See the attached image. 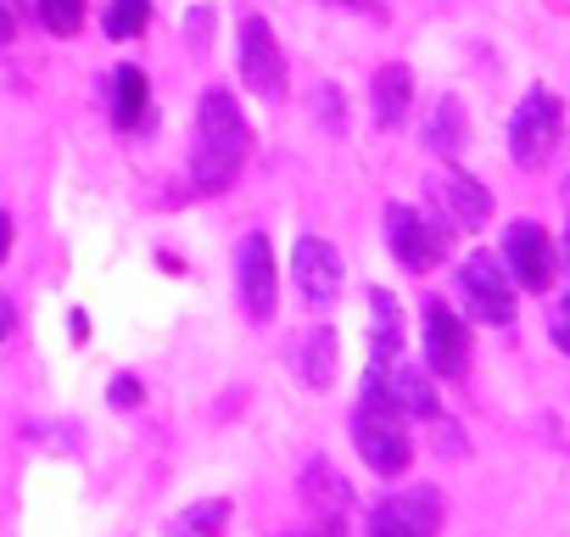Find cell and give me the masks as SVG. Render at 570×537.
Here are the masks:
<instances>
[{"mask_svg":"<svg viewBox=\"0 0 570 537\" xmlns=\"http://www.w3.org/2000/svg\"><path fill=\"white\" fill-rule=\"evenodd\" d=\"M252 152V124L246 113L235 107L229 90H207L202 107H196V146H190V179L202 196L213 191H229L240 163Z\"/></svg>","mask_w":570,"mask_h":537,"instance_id":"cell-1","label":"cell"},{"mask_svg":"<svg viewBox=\"0 0 570 537\" xmlns=\"http://www.w3.org/2000/svg\"><path fill=\"white\" fill-rule=\"evenodd\" d=\"M353 448L364 453V465L375 476H403L414 465V442L403 431V414L386 403H358L353 409Z\"/></svg>","mask_w":570,"mask_h":537,"instance_id":"cell-2","label":"cell"},{"mask_svg":"<svg viewBox=\"0 0 570 537\" xmlns=\"http://www.w3.org/2000/svg\"><path fill=\"white\" fill-rule=\"evenodd\" d=\"M559 129H564V107H559V96L531 90V96L514 107V118H509V152H514V163H520V168L548 163L553 146H559Z\"/></svg>","mask_w":570,"mask_h":537,"instance_id":"cell-3","label":"cell"},{"mask_svg":"<svg viewBox=\"0 0 570 537\" xmlns=\"http://www.w3.org/2000/svg\"><path fill=\"white\" fill-rule=\"evenodd\" d=\"M459 292H464V309H470L481 325H509V320H514V281H509V268H503L492 252H470V257H464Z\"/></svg>","mask_w":570,"mask_h":537,"instance_id":"cell-4","label":"cell"},{"mask_svg":"<svg viewBox=\"0 0 570 537\" xmlns=\"http://www.w3.org/2000/svg\"><path fill=\"white\" fill-rule=\"evenodd\" d=\"M498 263L509 268V281L525 286V292H548L553 275H559V268H553V241H548V230L531 224V218H514V224H509Z\"/></svg>","mask_w":570,"mask_h":537,"instance_id":"cell-5","label":"cell"},{"mask_svg":"<svg viewBox=\"0 0 570 537\" xmlns=\"http://www.w3.org/2000/svg\"><path fill=\"white\" fill-rule=\"evenodd\" d=\"M386 246H392V257L403 263V268H414V275H425V268H436L442 263V252H448V230L442 224H431L425 213H414V207H386Z\"/></svg>","mask_w":570,"mask_h":537,"instance_id":"cell-6","label":"cell"},{"mask_svg":"<svg viewBox=\"0 0 570 537\" xmlns=\"http://www.w3.org/2000/svg\"><path fill=\"white\" fill-rule=\"evenodd\" d=\"M436 531H442L436 487H403L370 515V537H436Z\"/></svg>","mask_w":570,"mask_h":537,"instance_id":"cell-7","label":"cell"},{"mask_svg":"<svg viewBox=\"0 0 570 537\" xmlns=\"http://www.w3.org/2000/svg\"><path fill=\"white\" fill-rule=\"evenodd\" d=\"M240 79L263 101H279L285 96V79H292V74H285V51H279V40H274V29L263 18H246L240 23Z\"/></svg>","mask_w":570,"mask_h":537,"instance_id":"cell-8","label":"cell"},{"mask_svg":"<svg viewBox=\"0 0 570 537\" xmlns=\"http://www.w3.org/2000/svg\"><path fill=\"white\" fill-rule=\"evenodd\" d=\"M292 268H297V286H303V297H308L314 309H331V303L342 297V286H347L342 252H336L331 241H320V235H303V241H297Z\"/></svg>","mask_w":570,"mask_h":537,"instance_id":"cell-9","label":"cell"},{"mask_svg":"<svg viewBox=\"0 0 570 537\" xmlns=\"http://www.w3.org/2000/svg\"><path fill=\"white\" fill-rule=\"evenodd\" d=\"M235 268H240V303L252 320H268L274 314V297H279V281H274V246L263 235H246L240 252H235Z\"/></svg>","mask_w":570,"mask_h":537,"instance_id":"cell-10","label":"cell"},{"mask_svg":"<svg viewBox=\"0 0 570 537\" xmlns=\"http://www.w3.org/2000/svg\"><path fill=\"white\" fill-rule=\"evenodd\" d=\"M425 359L448 381L464 375V364H470V331H464V320L448 303H425Z\"/></svg>","mask_w":570,"mask_h":537,"instance_id":"cell-11","label":"cell"},{"mask_svg":"<svg viewBox=\"0 0 570 537\" xmlns=\"http://www.w3.org/2000/svg\"><path fill=\"white\" fill-rule=\"evenodd\" d=\"M436 202L448 207V218H453L459 230H481V224L492 218V191H487L481 179H470L464 168H448V174L436 179Z\"/></svg>","mask_w":570,"mask_h":537,"instance_id":"cell-12","label":"cell"},{"mask_svg":"<svg viewBox=\"0 0 570 537\" xmlns=\"http://www.w3.org/2000/svg\"><path fill=\"white\" fill-rule=\"evenodd\" d=\"M409 107H414V74H409L403 62L381 68V74H375V124H381V129H397V124L409 118Z\"/></svg>","mask_w":570,"mask_h":537,"instance_id":"cell-13","label":"cell"},{"mask_svg":"<svg viewBox=\"0 0 570 537\" xmlns=\"http://www.w3.org/2000/svg\"><path fill=\"white\" fill-rule=\"evenodd\" d=\"M297 375L308 387H331L336 381V331L331 325H320V331H308L297 342Z\"/></svg>","mask_w":570,"mask_h":537,"instance_id":"cell-14","label":"cell"},{"mask_svg":"<svg viewBox=\"0 0 570 537\" xmlns=\"http://www.w3.org/2000/svg\"><path fill=\"white\" fill-rule=\"evenodd\" d=\"M370 309H375L370 353H375V364H386V359L403 353V314H397V297H392V292H370Z\"/></svg>","mask_w":570,"mask_h":537,"instance_id":"cell-15","label":"cell"},{"mask_svg":"<svg viewBox=\"0 0 570 537\" xmlns=\"http://www.w3.org/2000/svg\"><path fill=\"white\" fill-rule=\"evenodd\" d=\"M146 118V74L140 68H118L112 74V124L135 129Z\"/></svg>","mask_w":570,"mask_h":537,"instance_id":"cell-16","label":"cell"},{"mask_svg":"<svg viewBox=\"0 0 570 537\" xmlns=\"http://www.w3.org/2000/svg\"><path fill=\"white\" fill-rule=\"evenodd\" d=\"M146 23H151V0H112L101 18V29L112 40H135V35H146Z\"/></svg>","mask_w":570,"mask_h":537,"instance_id":"cell-17","label":"cell"},{"mask_svg":"<svg viewBox=\"0 0 570 537\" xmlns=\"http://www.w3.org/2000/svg\"><path fill=\"white\" fill-rule=\"evenodd\" d=\"M431 146H436V152H459V146H464V107H459V101H442V107L431 113Z\"/></svg>","mask_w":570,"mask_h":537,"instance_id":"cell-18","label":"cell"},{"mask_svg":"<svg viewBox=\"0 0 570 537\" xmlns=\"http://www.w3.org/2000/svg\"><path fill=\"white\" fill-rule=\"evenodd\" d=\"M35 12L51 35H79L85 23V0H35Z\"/></svg>","mask_w":570,"mask_h":537,"instance_id":"cell-19","label":"cell"},{"mask_svg":"<svg viewBox=\"0 0 570 537\" xmlns=\"http://www.w3.org/2000/svg\"><path fill=\"white\" fill-rule=\"evenodd\" d=\"M224 526H229V498H207V504L185 509V531H196V537H218Z\"/></svg>","mask_w":570,"mask_h":537,"instance_id":"cell-20","label":"cell"},{"mask_svg":"<svg viewBox=\"0 0 570 537\" xmlns=\"http://www.w3.org/2000/svg\"><path fill=\"white\" fill-rule=\"evenodd\" d=\"M548 336H553V348H559V353H570V297L548 314Z\"/></svg>","mask_w":570,"mask_h":537,"instance_id":"cell-21","label":"cell"},{"mask_svg":"<svg viewBox=\"0 0 570 537\" xmlns=\"http://www.w3.org/2000/svg\"><path fill=\"white\" fill-rule=\"evenodd\" d=\"M112 403H118V409H135V403H140V381L118 375V381H112Z\"/></svg>","mask_w":570,"mask_h":537,"instance_id":"cell-22","label":"cell"},{"mask_svg":"<svg viewBox=\"0 0 570 537\" xmlns=\"http://www.w3.org/2000/svg\"><path fill=\"white\" fill-rule=\"evenodd\" d=\"M7 252H12V218L0 213V257H7Z\"/></svg>","mask_w":570,"mask_h":537,"instance_id":"cell-23","label":"cell"},{"mask_svg":"<svg viewBox=\"0 0 570 537\" xmlns=\"http://www.w3.org/2000/svg\"><path fill=\"white\" fill-rule=\"evenodd\" d=\"M7 40H12V12L0 7V46H7Z\"/></svg>","mask_w":570,"mask_h":537,"instance_id":"cell-24","label":"cell"},{"mask_svg":"<svg viewBox=\"0 0 570 537\" xmlns=\"http://www.w3.org/2000/svg\"><path fill=\"white\" fill-rule=\"evenodd\" d=\"M564 268H570V230H564Z\"/></svg>","mask_w":570,"mask_h":537,"instance_id":"cell-25","label":"cell"}]
</instances>
